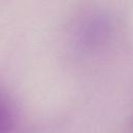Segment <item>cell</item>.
<instances>
[{
	"label": "cell",
	"instance_id": "obj_1",
	"mask_svg": "<svg viewBox=\"0 0 133 133\" xmlns=\"http://www.w3.org/2000/svg\"><path fill=\"white\" fill-rule=\"evenodd\" d=\"M16 124L15 113L7 98L0 90V133H10Z\"/></svg>",
	"mask_w": 133,
	"mask_h": 133
}]
</instances>
